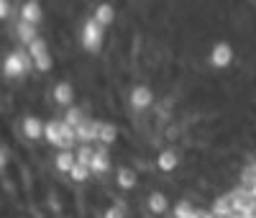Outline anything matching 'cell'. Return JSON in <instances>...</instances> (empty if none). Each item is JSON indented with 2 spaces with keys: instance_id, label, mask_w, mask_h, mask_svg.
<instances>
[{
  "instance_id": "6da1fadb",
  "label": "cell",
  "mask_w": 256,
  "mask_h": 218,
  "mask_svg": "<svg viewBox=\"0 0 256 218\" xmlns=\"http://www.w3.org/2000/svg\"><path fill=\"white\" fill-rule=\"evenodd\" d=\"M31 72H34V62H31L26 47H18L16 44V47L3 52V57H0V77L6 82H20Z\"/></svg>"
},
{
  "instance_id": "7a4b0ae2",
  "label": "cell",
  "mask_w": 256,
  "mask_h": 218,
  "mask_svg": "<svg viewBox=\"0 0 256 218\" xmlns=\"http://www.w3.org/2000/svg\"><path fill=\"white\" fill-rule=\"evenodd\" d=\"M31 62H34V70L38 75H49L54 67H56V59L52 54V44H49V36L46 34H41L36 41H31L28 47H26Z\"/></svg>"
},
{
  "instance_id": "3957f363",
  "label": "cell",
  "mask_w": 256,
  "mask_h": 218,
  "mask_svg": "<svg viewBox=\"0 0 256 218\" xmlns=\"http://www.w3.org/2000/svg\"><path fill=\"white\" fill-rule=\"evenodd\" d=\"M77 41H80V49H82L84 54H100L102 44H105V29L90 16V18L82 21Z\"/></svg>"
},
{
  "instance_id": "277c9868",
  "label": "cell",
  "mask_w": 256,
  "mask_h": 218,
  "mask_svg": "<svg viewBox=\"0 0 256 218\" xmlns=\"http://www.w3.org/2000/svg\"><path fill=\"white\" fill-rule=\"evenodd\" d=\"M16 18L26 21V24L46 26V6L44 0H20L16 6Z\"/></svg>"
},
{
  "instance_id": "5b68a950",
  "label": "cell",
  "mask_w": 256,
  "mask_h": 218,
  "mask_svg": "<svg viewBox=\"0 0 256 218\" xmlns=\"http://www.w3.org/2000/svg\"><path fill=\"white\" fill-rule=\"evenodd\" d=\"M18 131H20V139L24 141H41L44 139V118H38L34 113H26L24 118L18 121Z\"/></svg>"
},
{
  "instance_id": "8992f818",
  "label": "cell",
  "mask_w": 256,
  "mask_h": 218,
  "mask_svg": "<svg viewBox=\"0 0 256 218\" xmlns=\"http://www.w3.org/2000/svg\"><path fill=\"white\" fill-rule=\"evenodd\" d=\"M41 34H44V26L26 24V21L13 18V39H16L18 47H28V44H31V41H36Z\"/></svg>"
},
{
  "instance_id": "52a82bcc",
  "label": "cell",
  "mask_w": 256,
  "mask_h": 218,
  "mask_svg": "<svg viewBox=\"0 0 256 218\" xmlns=\"http://www.w3.org/2000/svg\"><path fill=\"white\" fill-rule=\"evenodd\" d=\"M233 59H236V49H233L228 41L212 44V49H210V64H212L216 70H226V67H230Z\"/></svg>"
},
{
  "instance_id": "ba28073f",
  "label": "cell",
  "mask_w": 256,
  "mask_h": 218,
  "mask_svg": "<svg viewBox=\"0 0 256 218\" xmlns=\"http://www.w3.org/2000/svg\"><path fill=\"white\" fill-rule=\"evenodd\" d=\"M74 85L72 82H67V80H59L54 87H52V100H54V105L56 108H70L72 103H74Z\"/></svg>"
},
{
  "instance_id": "9c48e42d",
  "label": "cell",
  "mask_w": 256,
  "mask_h": 218,
  "mask_svg": "<svg viewBox=\"0 0 256 218\" xmlns=\"http://www.w3.org/2000/svg\"><path fill=\"white\" fill-rule=\"evenodd\" d=\"M113 167V159H110V151L105 144H98L95 146V154H92V162H90V172L92 174H108Z\"/></svg>"
},
{
  "instance_id": "30bf717a",
  "label": "cell",
  "mask_w": 256,
  "mask_h": 218,
  "mask_svg": "<svg viewBox=\"0 0 256 218\" xmlns=\"http://www.w3.org/2000/svg\"><path fill=\"white\" fill-rule=\"evenodd\" d=\"M100 118H84L74 131H77V141H82V144H92V141H98V136H100Z\"/></svg>"
},
{
  "instance_id": "8fae6325",
  "label": "cell",
  "mask_w": 256,
  "mask_h": 218,
  "mask_svg": "<svg viewBox=\"0 0 256 218\" xmlns=\"http://www.w3.org/2000/svg\"><path fill=\"white\" fill-rule=\"evenodd\" d=\"M128 100H131V105L136 108V111H146L148 105L154 103V93L148 85H136L131 93H128Z\"/></svg>"
},
{
  "instance_id": "7c38bea8",
  "label": "cell",
  "mask_w": 256,
  "mask_h": 218,
  "mask_svg": "<svg viewBox=\"0 0 256 218\" xmlns=\"http://www.w3.org/2000/svg\"><path fill=\"white\" fill-rule=\"evenodd\" d=\"M44 141L54 149H62V118L44 121Z\"/></svg>"
},
{
  "instance_id": "4fadbf2b",
  "label": "cell",
  "mask_w": 256,
  "mask_h": 218,
  "mask_svg": "<svg viewBox=\"0 0 256 218\" xmlns=\"http://www.w3.org/2000/svg\"><path fill=\"white\" fill-rule=\"evenodd\" d=\"M92 18L98 21V24H100L102 29L113 26V21H116V6H113V3H108V0H102V3H98V6H95Z\"/></svg>"
},
{
  "instance_id": "5bb4252c",
  "label": "cell",
  "mask_w": 256,
  "mask_h": 218,
  "mask_svg": "<svg viewBox=\"0 0 256 218\" xmlns=\"http://www.w3.org/2000/svg\"><path fill=\"white\" fill-rule=\"evenodd\" d=\"M74 162H77L74 149H59L52 164H54V172H59V174H70V169L74 167Z\"/></svg>"
},
{
  "instance_id": "9a60e30c",
  "label": "cell",
  "mask_w": 256,
  "mask_h": 218,
  "mask_svg": "<svg viewBox=\"0 0 256 218\" xmlns=\"http://www.w3.org/2000/svg\"><path fill=\"white\" fill-rule=\"evenodd\" d=\"M156 167L162 172H174L180 167V154H177L174 149H162L159 157H156Z\"/></svg>"
},
{
  "instance_id": "2e32d148",
  "label": "cell",
  "mask_w": 256,
  "mask_h": 218,
  "mask_svg": "<svg viewBox=\"0 0 256 218\" xmlns=\"http://www.w3.org/2000/svg\"><path fill=\"white\" fill-rule=\"evenodd\" d=\"M116 185H118L120 190H134V187L138 185V174H136L131 167H120L118 174H116Z\"/></svg>"
},
{
  "instance_id": "e0dca14e",
  "label": "cell",
  "mask_w": 256,
  "mask_h": 218,
  "mask_svg": "<svg viewBox=\"0 0 256 218\" xmlns=\"http://www.w3.org/2000/svg\"><path fill=\"white\" fill-rule=\"evenodd\" d=\"M146 205H148V210H152V213L162 215V213H166V210H169V198H166L164 192L154 190V192L146 198Z\"/></svg>"
},
{
  "instance_id": "ac0fdd59",
  "label": "cell",
  "mask_w": 256,
  "mask_h": 218,
  "mask_svg": "<svg viewBox=\"0 0 256 218\" xmlns=\"http://www.w3.org/2000/svg\"><path fill=\"white\" fill-rule=\"evenodd\" d=\"M116 139H118V126H116V123H110V121H102V123H100V136H98V144L110 146V144H116Z\"/></svg>"
},
{
  "instance_id": "d6986e66",
  "label": "cell",
  "mask_w": 256,
  "mask_h": 218,
  "mask_svg": "<svg viewBox=\"0 0 256 218\" xmlns=\"http://www.w3.org/2000/svg\"><path fill=\"white\" fill-rule=\"evenodd\" d=\"M84 118H88V113H84L80 105H74V103H72L70 108H64V116H62V121H64V123H70V126H74V128H77Z\"/></svg>"
},
{
  "instance_id": "ffe728a7",
  "label": "cell",
  "mask_w": 256,
  "mask_h": 218,
  "mask_svg": "<svg viewBox=\"0 0 256 218\" xmlns=\"http://www.w3.org/2000/svg\"><path fill=\"white\" fill-rule=\"evenodd\" d=\"M210 213H216L218 218H223V215L233 213V203H230V195L226 192V195H220V198H216V200H212V205H210Z\"/></svg>"
},
{
  "instance_id": "44dd1931",
  "label": "cell",
  "mask_w": 256,
  "mask_h": 218,
  "mask_svg": "<svg viewBox=\"0 0 256 218\" xmlns=\"http://www.w3.org/2000/svg\"><path fill=\"white\" fill-rule=\"evenodd\" d=\"M90 167L88 164H82V162H74V167L70 169V174H67V177L72 180V182H77V185H82V182H88L90 180Z\"/></svg>"
},
{
  "instance_id": "7402d4cb",
  "label": "cell",
  "mask_w": 256,
  "mask_h": 218,
  "mask_svg": "<svg viewBox=\"0 0 256 218\" xmlns=\"http://www.w3.org/2000/svg\"><path fill=\"white\" fill-rule=\"evenodd\" d=\"M13 18H16V3L13 0H0V26L10 24Z\"/></svg>"
},
{
  "instance_id": "603a6c76",
  "label": "cell",
  "mask_w": 256,
  "mask_h": 218,
  "mask_svg": "<svg viewBox=\"0 0 256 218\" xmlns=\"http://www.w3.org/2000/svg\"><path fill=\"white\" fill-rule=\"evenodd\" d=\"M92 154H95V146H92V144H80V146H77V151H74L77 162L88 164V167H90V162H92Z\"/></svg>"
},
{
  "instance_id": "cb8c5ba5",
  "label": "cell",
  "mask_w": 256,
  "mask_h": 218,
  "mask_svg": "<svg viewBox=\"0 0 256 218\" xmlns=\"http://www.w3.org/2000/svg\"><path fill=\"white\" fill-rule=\"evenodd\" d=\"M238 182H241L244 187H248L251 182H256V159H254V162H248V164H244V169H241V177H238Z\"/></svg>"
},
{
  "instance_id": "d4e9b609",
  "label": "cell",
  "mask_w": 256,
  "mask_h": 218,
  "mask_svg": "<svg viewBox=\"0 0 256 218\" xmlns=\"http://www.w3.org/2000/svg\"><path fill=\"white\" fill-rule=\"evenodd\" d=\"M10 159H13V149L8 144H0V177H6V172L10 167Z\"/></svg>"
},
{
  "instance_id": "484cf974",
  "label": "cell",
  "mask_w": 256,
  "mask_h": 218,
  "mask_svg": "<svg viewBox=\"0 0 256 218\" xmlns=\"http://www.w3.org/2000/svg\"><path fill=\"white\" fill-rule=\"evenodd\" d=\"M128 210H126V203H113L102 210V218H126Z\"/></svg>"
},
{
  "instance_id": "4316f807",
  "label": "cell",
  "mask_w": 256,
  "mask_h": 218,
  "mask_svg": "<svg viewBox=\"0 0 256 218\" xmlns=\"http://www.w3.org/2000/svg\"><path fill=\"white\" fill-rule=\"evenodd\" d=\"M192 213H195V205H192L190 200H180L174 205V218H190Z\"/></svg>"
},
{
  "instance_id": "83f0119b",
  "label": "cell",
  "mask_w": 256,
  "mask_h": 218,
  "mask_svg": "<svg viewBox=\"0 0 256 218\" xmlns=\"http://www.w3.org/2000/svg\"><path fill=\"white\" fill-rule=\"evenodd\" d=\"M241 215H244V218H256V200H251V203L241 210Z\"/></svg>"
},
{
  "instance_id": "f1b7e54d",
  "label": "cell",
  "mask_w": 256,
  "mask_h": 218,
  "mask_svg": "<svg viewBox=\"0 0 256 218\" xmlns=\"http://www.w3.org/2000/svg\"><path fill=\"white\" fill-rule=\"evenodd\" d=\"M208 213H210V210H200V208H195V213H192L190 218H208Z\"/></svg>"
},
{
  "instance_id": "f546056e",
  "label": "cell",
  "mask_w": 256,
  "mask_h": 218,
  "mask_svg": "<svg viewBox=\"0 0 256 218\" xmlns=\"http://www.w3.org/2000/svg\"><path fill=\"white\" fill-rule=\"evenodd\" d=\"M246 190H248V195H251V198H254V200H256V182H251V185H248V187H246Z\"/></svg>"
},
{
  "instance_id": "4dcf8cb0",
  "label": "cell",
  "mask_w": 256,
  "mask_h": 218,
  "mask_svg": "<svg viewBox=\"0 0 256 218\" xmlns=\"http://www.w3.org/2000/svg\"><path fill=\"white\" fill-rule=\"evenodd\" d=\"M223 218H244L241 213H236V210H233V213H228V215H223Z\"/></svg>"
}]
</instances>
